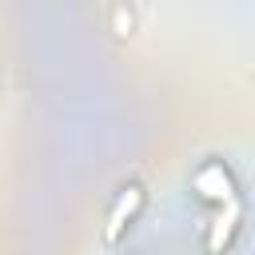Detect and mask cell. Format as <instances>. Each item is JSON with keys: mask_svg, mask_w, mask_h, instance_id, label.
<instances>
[{"mask_svg": "<svg viewBox=\"0 0 255 255\" xmlns=\"http://www.w3.org/2000/svg\"><path fill=\"white\" fill-rule=\"evenodd\" d=\"M195 191L203 199H215V203H231L235 199V179L223 163H203L195 171Z\"/></svg>", "mask_w": 255, "mask_h": 255, "instance_id": "obj_1", "label": "cell"}, {"mask_svg": "<svg viewBox=\"0 0 255 255\" xmlns=\"http://www.w3.org/2000/svg\"><path fill=\"white\" fill-rule=\"evenodd\" d=\"M139 203H143V191H139V187H128V191L120 195V203H116V211H112V219H108V239H116V235L124 231V219H131V215L139 211Z\"/></svg>", "mask_w": 255, "mask_h": 255, "instance_id": "obj_2", "label": "cell"}]
</instances>
